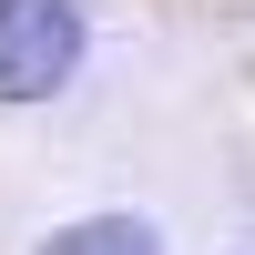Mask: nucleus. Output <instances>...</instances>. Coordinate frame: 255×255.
I'll return each instance as SVG.
<instances>
[{"label":"nucleus","instance_id":"nucleus-1","mask_svg":"<svg viewBox=\"0 0 255 255\" xmlns=\"http://www.w3.org/2000/svg\"><path fill=\"white\" fill-rule=\"evenodd\" d=\"M82 61V0H0V102H51Z\"/></svg>","mask_w":255,"mask_h":255},{"label":"nucleus","instance_id":"nucleus-2","mask_svg":"<svg viewBox=\"0 0 255 255\" xmlns=\"http://www.w3.org/2000/svg\"><path fill=\"white\" fill-rule=\"evenodd\" d=\"M41 255H153V225H133V215H82V225H61Z\"/></svg>","mask_w":255,"mask_h":255},{"label":"nucleus","instance_id":"nucleus-3","mask_svg":"<svg viewBox=\"0 0 255 255\" xmlns=\"http://www.w3.org/2000/svg\"><path fill=\"white\" fill-rule=\"evenodd\" d=\"M245 255H255V245H245Z\"/></svg>","mask_w":255,"mask_h":255}]
</instances>
